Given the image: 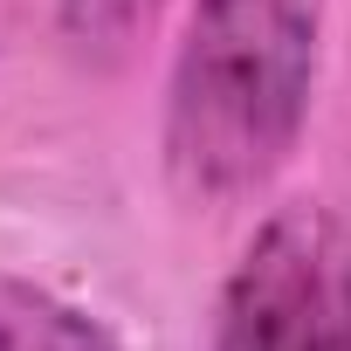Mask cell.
Masks as SVG:
<instances>
[{"label": "cell", "instance_id": "1", "mask_svg": "<svg viewBox=\"0 0 351 351\" xmlns=\"http://www.w3.org/2000/svg\"><path fill=\"white\" fill-rule=\"evenodd\" d=\"M324 49V0H193L165 76V172L193 207L255 200L289 165Z\"/></svg>", "mask_w": 351, "mask_h": 351}, {"label": "cell", "instance_id": "2", "mask_svg": "<svg viewBox=\"0 0 351 351\" xmlns=\"http://www.w3.org/2000/svg\"><path fill=\"white\" fill-rule=\"evenodd\" d=\"M214 351H351V221L324 200L276 207L241 248Z\"/></svg>", "mask_w": 351, "mask_h": 351}, {"label": "cell", "instance_id": "3", "mask_svg": "<svg viewBox=\"0 0 351 351\" xmlns=\"http://www.w3.org/2000/svg\"><path fill=\"white\" fill-rule=\"evenodd\" d=\"M0 351H124V344L69 296L0 269Z\"/></svg>", "mask_w": 351, "mask_h": 351}, {"label": "cell", "instance_id": "4", "mask_svg": "<svg viewBox=\"0 0 351 351\" xmlns=\"http://www.w3.org/2000/svg\"><path fill=\"white\" fill-rule=\"evenodd\" d=\"M158 8H165V0H56V28H62V42H69L76 62L117 69L152 35Z\"/></svg>", "mask_w": 351, "mask_h": 351}]
</instances>
